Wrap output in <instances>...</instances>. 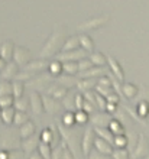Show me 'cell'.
<instances>
[{
    "label": "cell",
    "instance_id": "obj_24",
    "mask_svg": "<svg viewBox=\"0 0 149 159\" xmlns=\"http://www.w3.org/2000/svg\"><path fill=\"white\" fill-rule=\"evenodd\" d=\"M90 61L95 67H104L106 62H107V57L104 54H101V52H93L90 55Z\"/></svg>",
    "mask_w": 149,
    "mask_h": 159
},
{
    "label": "cell",
    "instance_id": "obj_60",
    "mask_svg": "<svg viewBox=\"0 0 149 159\" xmlns=\"http://www.w3.org/2000/svg\"><path fill=\"white\" fill-rule=\"evenodd\" d=\"M142 159H149V156H146V158H142Z\"/></svg>",
    "mask_w": 149,
    "mask_h": 159
},
{
    "label": "cell",
    "instance_id": "obj_19",
    "mask_svg": "<svg viewBox=\"0 0 149 159\" xmlns=\"http://www.w3.org/2000/svg\"><path fill=\"white\" fill-rule=\"evenodd\" d=\"M107 62H109V68L113 71V74L116 75V78L119 80V81H123L124 72H123V70H122V67H120V64L117 62L113 57H107Z\"/></svg>",
    "mask_w": 149,
    "mask_h": 159
},
{
    "label": "cell",
    "instance_id": "obj_14",
    "mask_svg": "<svg viewBox=\"0 0 149 159\" xmlns=\"http://www.w3.org/2000/svg\"><path fill=\"white\" fill-rule=\"evenodd\" d=\"M13 54H15V43L12 41H4L0 46V57L6 62H10L13 58Z\"/></svg>",
    "mask_w": 149,
    "mask_h": 159
},
{
    "label": "cell",
    "instance_id": "obj_25",
    "mask_svg": "<svg viewBox=\"0 0 149 159\" xmlns=\"http://www.w3.org/2000/svg\"><path fill=\"white\" fill-rule=\"evenodd\" d=\"M15 113H16V109H13V107L2 109V120L6 125H12L13 120H15Z\"/></svg>",
    "mask_w": 149,
    "mask_h": 159
},
{
    "label": "cell",
    "instance_id": "obj_11",
    "mask_svg": "<svg viewBox=\"0 0 149 159\" xmlns=\"http://www.w3.org/2000/svg\"><path fill=\"white\" fill-rule=\"evenodd\" d=\"M109 19H110V17H109V15H106V16L94 17V19H90V20H87V22H84V23H81L78 28H80V29H83V30H93V29H97V28H100V26L106 25Z\"/></svg>",
    "mask_w": 149,
    "mask_h": 159
},
{
    "label": "cell",
    "instance_id": "obj_56",
    "mask_svg": "<svg viewBox=\"0 0 149 159\" xmlns=\"http://www.w3.org/2000/svg\"><path fill=\"white\" fill-rule=\"evenodd\" d=\"M29 159H44V156H42L39 152H33V153L29 155Z\"/></svg>",
    "mask_w": 149,
    "mask_h": 159
},
{
    "label": "cell",
    "instance_id": "obj_57",
    "mask_svg": "<svg viewBox=\"0 0 149 159\" xmlns=\"http://www.w3.org/2000/svg\"><path fill=\"white\" fill-rule=\"evenodd\" d=\"M9 158V152L7 151H0V159H7Z\"/></svg>",
    "mask_w": 149,
    "mask_h": 159
},
{
    "label": "cell",
    "instance_id": "obj_31",
    "mask_svg": "<svg viewBox=\"0 0 149 159\" xmlns=\"http://www.w3.org/2000/svg\"><path fill=\"white\" fill-rule=\"evenodd\" d=\"M3 96H13V83H10V81L0 83V97Z\"/></svg>",
    "mask_w": 149,
    "mask_h": 159
},
{
    "label": "cell",
    "instance_id": "obj_17",
    "mask_svg": "<svg viewBox=\"0 0 149 159\" xmlns=\"http://www.w3.org/2000/svg\"><path fill=\"white\" fill-rule=\"evenodd\" d=\"M94 148H95V151H99L100 153H103V155H112L113 153V145L112 143H109L107 140H104V139L101 138H95L94 140Z\"/></svg>",
    "mask_w": 149,
    "mask_h": 159
},
{
    "label": "cell",
    "instance_id": "obj_58",
    "mask_svg": "<svg viewBox=\"0 0 149 159\" xmlns=\"http://www.w3.org/2000/svg\"><path fill=\"white\" fill-rule=\"evenodd\" d=\"M4 67H6V61H4V59L0 57V70H3Z\"/></svg>",
    "mask_w": 149,
    "mask_h": 159
},
{
    "label": "cell",
    "instance_id": "obj_10",
    "mask_svg": "<svg viewBox=\"0 0 149 159\" xmlns=\"http://www.w3.org/2000/svg\"><path fill=\"white\" fill-rule=\"evenodd\" d=\"M42 100H44V109H45V111H48L49 114H57L62 107L59 100L54 98L52 96H48V94H45V96L42 97Z\"/></svg>",
    "mask_w": 149,
    "mask_h": 159
},
{
    "label": "cell",
    "instance_id": "obj_50",
    "mask_svg": "<svg viewBox=\"0 0 149 159\" xmlns=\"http://www.w3.org/2000/svg\"><path fill=\"white\" fill-rule=\"evenodd\" d=\"M95 107H97L95 104H93L91 101H88V100H86V98H84V103H83V110H84V111H87V113L90 114V113H93V111H94Z\"/></svg>",
    "mask_w": 149,
    "mask_h": 159
},
{
    "label": "cell",
    "instance_id": "obj_34",
    "mask_svg": "<svg viewBox=\"0 0 149 159\" xmlns=\"http://www.w3.org/2000/svg\"><path fill=\"white\" fill-rule=\"evenodd\" d=\"M88 121H90V114L87 111H84V110H78L77 113H75V123L80 126L83 125H87Z\"/></svg>",
    "mask_w": 149,
    "mask_h": 159
},
{
    "label": "cell",
    "instance_id": "obj_53",
    "mask_svg": "<svg viewBox=\"0 0 149 159\" xmlns=\"http://www.w3.org/2000/svg\"><path fill=\"white\" fill-rule=\"evenodd\" d=\"M62 158H64V159H75V156L72 155V152L68 149V146H67L65 142H64V152H62Z\"/></svg>",
    "mask_w": 149,
    "mask_h": 159
},
{
    "label": "cell",
    "instance_id": "obj_5",
    "mask_svg": "<svg viewBox=\"0 0 149 159\" xmlns=\"http://www.w3.org/2000/svg\"><path fill=\"white\" fill-rule=\"evenodd\" d=\"M148 153H149V142H148V139H146L145 134H139L136 148L133 149L132 156L135 159H142V158H146Z\"/></svg>",
    "mask_w": 149,
    "mask_h": 159
},
{
    "label": "cell",
    "instance_id": "obj_8",
    "mask_svg": "<svg viewBox=\"0 0 149 159\" xmlns=\"http://www.w3.org/2000/svg\"><path fill=\"white\" fill-rule=\"evenodd\" d=\"M113 117L110 113H104V111H100V113H95L90 117V121L93 123L94 127H109L110 123H112Z\"/></svg>",
    "mask_w": 149,
    "mask_h": 159
},
{
    "label": "cell",
    "instance_id": "obj_18",
    "mask_svg": "<svg viewBox=\"0 0 149 159\" xmlns=\"http://www.w3.org/2000/svg\"><path fill=\"white\" fill-rule=\"evenodd\" d=\"M29 87H32L35 91H39V90H46L49 87V77H38L35 80H30V83L28 84Z\"/></svg>",
    "mask_w": 149,
    "mask_h": 159
},
{
    "label": "cell",
    "instance_id": "obj_48",
    "mask_svg": "<svg viewBox=\"0 0 149 159\" xmlns=\"http://www.w3.org/2000/svg\"><path fill=\"white\" fill-rule=\"evenodd\" d=\"M9 152V158L7 159H25V152L22 149H12Z\"/></svg>",
    "mask_w": 149,
    "mask_h": 159
},
{
    "label": "cell",
    "instance_id": "obj_26",
    "mask_svg": "<svg viewBox=\"0 0 149 159\" xmlns=\"http://www.w3.org/2000/svg\"><path fill=\"white\" fill-rule=\"evenodd\" d=\"M80 45L83 46L84 51L87 52H93L94 51V41L88 36V35H80Z\"/></svg>",
    "mask_w": 149,
    "mask_h": 159
},
{
    "label": "cell",
    "instance_id": "obj_42",
    "mask_svg": "<svg viewBox=\"0 0 149 159\" xmlns=\"http://www.w3.org/2000/svg\"><path fill=\"white\" fill-rule=\"evenodd\" d=\"M13 104H15V97H13V96H3V97H0V109L13 107Z\"/></svg>",
    "mask_w": 149,
    "mask_h": 159
},
{
    "label": "cell",
    "instance_id": "obj_23",
    "mask_svg": "<svg viewBox=\"0 0 149 159\" xmlns=\"http://www.w3.org/2000/svg\"><path fill=\"white\" fill-rule=\"evenodd\" d=\"M97 80H99V78H83L81 81H78L77 87H78L83 93L91 91V90L97 85Z\"/></svg>",
    "mask_w": 149,
    "mask_h": 159
},
{
    "label": "cell",
    "instance_id": "obj_45",
    "mask_svg": "<svg viewBox=\"0 0 149 159\" xmlns=\"http://www.w3.org/2000/svg\"><path fill=\"white\" fill-rule=\"evenodd\" d=\"M116 148H126L128 146V138L124 134H119V136H114V143H113Z\"/></svg>",
    "mask_w": 149,
    "mask_h": 159
},
{
    "label": "cell",
    "instance_id": "obj_27",
    "mask_svg": "<svg viewBox=\"0 0 149 159\" xmlns=\"http://www.w3.org/2000/svg\"><path fill=\"white\" fill-rule=\"evenodd\" d=\"M78 46H80V38L78 36H71V38H68L65 41L64 46H62V49H64V52H68V51L78 49Z\"/></svg>",
    "mask_w": 149,
    "mask_h": 159
},
{
    "label": "cell",
    "instance_id": "obj_30",
    "mask_svg": "<svg viewBox=\"0 0 149 159\" xmlns=\"http://www.w3.org/2000/svg\"><path fill=\"white\" fill-rule=\"evenodd\" d=\"M57 80H58V84H59V85H62V87H65V88L74 87V85H77V84H78V81H77V80H74L71 75L58 77Z\"/></svg>",
    "mask_w": 149,
    "mask_h": 159
},
{
    "label": "cell",
    "instance_id": "obj_59",
    "mask_svg": "<svg viewBox=\"0 0 149 159\" xmlns=\"http://www.w3.org/2000/svg\"><path fill=\"white\" fill-rule=\"evenodd\" d=\"M0 121H2V109H0Z\"/></svg>",
    "mask_w": 149,
    "mask_h": 159
},
{
    "label": "cell",
    "instance_id": "obj_47",
    "mask_svg": "<svg viewBox=\"0 0 149 159\" xmlns=\"http://www.w3.org/2000/svg\"><path fill=\"white\" fill-rule=\"evenodd\" d=\"M62 152H64V140H61L58 146H55V149L52 151V158L51 159H64L62 158Z\"/></svg>",
    "mask_w": 149,
    "mask_h": 159
},
{
    "label": "cell",
    "instance_id": "obj_43",
    "mask_svg": "<svg viewBox=\"0 0 149 159\" xmlns=\"http://www.w3.org/2000/svg\"><path fill=\"white\" fill-rule=\"evenodd\" d=\"M95 91L103 97H107V96H110L112 93H114L113 91V87H109V85H100V84L95 85Z\"/></svg>",
    "mask_w": 149,
    "mask_h": 159
},
{
    "label": "cell",
    "instance_id": "obj_33",
    "mask_svg": "<svg viewBox=\"0 0 149 159\" xmlns=\"http://www.w3.org/2000/svg\"><path fill=\"white\" fill-rule=\"evenodd\" d=\"M109 129L112 130L114 136L124 134V126L122 125L119 120H116V119H113V120H112V123H110V126H109Z\"/></svg>",
    "mask_w": 149,
    "mask_h": 159
},
{
    "label": "cell",
    "instance_id": "obj_37",
    "mask_svg": "<svg viewBox=\"0 0 149 159\" xmlns=\"http://www.w3.org/2000/svg\"><path fill=\"white\" fill-rule=\"evenodd\" d=\"M52 146H51L49 143H44L42 142L41 145H39V153H41L42 156H44V159H51L52 158Z\"/></svg>",
    "mask_w": 149,
    "mask_h": 159
},
{
    "label": "cell",
    "instance_id": "obj_39",
    "mask_svg": "<svg viewBox=\"0 0 149 159\" xmlns=\"http://www.w3.org/2000/svg\"><path fill=\"white\" fill-rule=\"evenodd\" d=\"M62 125L67 126V127H72L74 125H77L75 123V114L72 111H67L65 116L62 117Z\"/></svg>",
    "mask_w": 149,
    "mask_h": 159
},
{
    "label": "cell",
    "instance_id": "obj_3",
    "mask_svg": "<svg viewBox=\"0 0 149 159\" xmlns=\"http://www.w3.org/2000/svg\"><path fill=\"white\" fill-rule=\"evenodd\" d=\"M0 149L12 151V149H22V138L15 129H6L0 133Z\"/></svg>",
    "mask_w": 149,
    "mask_h": 159
},
{
    "label": "cell",
    "instance_id": "obj_1",
    "mask_svg": "<svg viewBox=\"0 0 149 159\" xmlns=\"http://www.w3.org/2000/svg\"><path fill=\"white\" fill-rule=\"evenodd\" d=\"M58 130H59V134L62 136V140L67 143L68 149L72 152V155L75 156V159H78L80 156L83 155V151H81L83 133L78 129H75L74 126L72 127H67V126L61 125V126H58Z\"/></svg>",
    "mask_w": 149,
    "mask_h": 159
},
{
    "label": "cell",
    "instance_id": "obj_36",
    "mask_svg": "<svg viewBox=\"0 0 149 159\" xmlns=\"http://www.w3.org/2000/svg\"><path fill=\"white\" fill-rule=\"evenodd\" d=\"M112 158L113 159H130V155H129V151L126 148H116V149H113Z\"/></svg>",
    "mask_w": 149,
    "mask_h": 159
},
{
    "label": "cell",
    "instance_id": "obj_22",
    "mask_svg": "<svg viewBox=\"0 0 149 159\" xmlns=\"http://www.w3.org/2000/svg\"><path fill=\"white\" fill-rule=\"evenodd\" d=\"M106 74V68L103 67H97V68H90L87 71L81 72V78H99V77H103Z\"/></svg>",
    "mask_w": 149,
    "mask_h": 159
},
{
    "label": "cell",
    "instance_id": "obj_7",
    "mask_svg": "<svg viewBox=\"0 0 149 159\" xmlns=\"http://www.w3.org/2000/svg\"><path fill=\"white\" fill-rule=\"evenodd\" d=\"M42 143L41 140V136H36V134H33L30 138H26L22 140V151L25 152V153H33V152H36V149H39V145Z\"/></svg>",
    "mask_w": 149,
    "mask_h": 159
},
{
    "label": "cell",
    "instance_id": "obj_6",
    "mask_svg": "<svg viewBox=\"0 0 149 159\" xmlns=\"http://www.w3.org/2000/svg\"><path fill=\"white\" fill-rule=\"evenodd\" d=\"M30 51L28 48H23V46H16L15 48V54H13V59L15 62L19 65V67H23L25 68L28 64L30 62Z\"/></svg>",
    "mask_w": 149,
    "mask_h": 159
},
{
    "label": "cell",
    "instance_id": "obj_2",
    "mask_svg": "<svg viewBox=\"0 0 149 159\" xmlns=\"http://www.w3.org/2000/svg\"><path fill=\"white\" fill-rule=\"evenodd\" d=\"M65 43V28L64 26H57L55 30L52 32L51 38L46 41L45 46L41 51V58H49L52 55H55L62 48Z\"/></svg>",
    "mask_w": 149,
    "mask_h": 159
},
{
    "label": "cell",
    "instance_id": "obj_29",
    "mask_svg": "<svg viewBox=\"0 0 149 159\" xmlns=\"http://www.w3.org/2000/svg\"><path fill=\"white\" fill-rule=\"evenodd\" d=\"M62 71L65 72L67 75H74L75 72H78V64L74 61H68V62L62 64Z\"/></svg>",
    "mask_w": 149,
    "mask_h": 159
},
{
    "label": "cell",
    "instance_id": "obj_9",
    "mask_svg": "<svg viewBox=\"0 0 149 159\" xmlns=\"http://www.w3.org/2000/svg\"><path fill=\"white\" fill-rule=\"evenodd\" d=\"M86 52L87 51L84 49H75V51H68V52H62L57 57L58 61L61 62H68V61H80V59H84L86 58Z\"/></svg>",
    "mask_w": 149,
    "mask_h": 159
},
{
    "label": "cell",
    "instance_id": "obj_15",
    "mask_svg": "<svg viewBox=\"0 0 149 159\" xmlns=\"http://www.w3.org/2000/svg\"><path fill=\"white\" fill-rule=\"evenodd\" d=\"M68 88L62 87V85H59L58 83L57 84H52V85H49V87L45 90V94H48V96H52L54 98H57V100H59V98H64V97L68 94V91H67Z\"/></svg>",
    "mask_w": 149,
    "mask_h": 159
},
{
    "label": "cell",
    "instance_id": "obj_21",
    "mask_svg": "<svg viewBox=\"0 0 149 159\" xmlns=\"http://www.w3.org/2000/svg\"><path fill=\"white\" fill-rule=\"evenodd\" d=\"M95 130V134L99 136V138L104 139V140H107L109 143H114V134H113V132L109 127H94Z\"/></svg>",
    "mask_w": 149,
    "mask_h": 159
},
{
    "label": "cell",
    "instance_id": "obj_38",
    "mask_svg": "<svg viewBox=\"0 0 149 159\" xmlns=\"http://www.w3.org/2000/svg\"><path fill=\"white\" fill-rule=\"evenodd\" d=\"M23 90H25V84L23 81H13V97L15 98H19V97H23Z\"/></svg>",
    "mask_w": 149,
    "mask_h": 159
},
{
    "label": "cell",
    "instance_id": "obj_55",
    "mask_svg": "<svg viewBox=\"0 0 149 159\" xmlns=\"http://www.w3.org/2000/svg\"><path fill=\"white\" fill-rule=\"evenodd\" d=\"M146 113H148V107H146L145 103H142V104L139 106V114H141V116H146Z\"/></svg>",
    "mask_w": 149,
    "mask_h": 159
},
{
    "label": "cell",
    "instance_id": "obj_41",
    "mask_svg": "<svg viewBox=\"0 0 149 159\" xmlns=\"http://www.w3.org/2000/svg\"><path fill=\"white\" fill-rule=\"evenodd\" d=\"M49 72L51 75H58L59 72L62 71V64L61 61H58V59H55V61H52V62L49 64Z\"/></svg>",
    "mask_w": 149,
    "mask_h": 159
},
{
    "label": "cell",
    "instance_id": "obj_12",
    "mask_svg": "<svg viewBox=\"0 0 149 159\" xmlns=\"http://www.w3.org/2000/svg\"><path fill=\"white\" fill-rule=\"evenodd\" d=\"M48 67H49V64L46 62L44 58H41V59H36V61H30V62L23 68V71L29 72V74H32V75H36V74L42 72L45 68H48Z\"/></svg>",
    "mask_w": 149,
    "mask_h": 159
},
{
    "label": "cell",
    "instance_id": "obj_4",
    "mask_svg": "<svg viewBox=\"0 0 149 159\" xmlns=\"http://www.w3.org/2000/svg\"><path fill=\"white\" fill-rule=\"evenodd\" d=\"M95 130L94 127H86L83 133V139H81V151H83V155L84 156H88L90 155V152L93 151V148H94V140H95Z\"/></svg>",
    "mask_w": 149,
    "mask_h": 159
},
{
    "label": "cell",
    "instance_id": "obj_20",
    "mask_svg": "<svg viewBox=\"0 0 149 159\" xmlns=\"http://www.w3.org/2000/svg\"><path fill=\"white\" fill-rule=\"evenodd\" d=\"M36 132V127H35V123L33 121H26L23 126H21V129H19V133H21V138L22 139H26V138H30L33 136Z\"/></svg>",
    "mask_w": 149,
    "mask_h": 159
},
{
    "label": "cell",
    "instance_id": "obj_32",
    "mask_svg": "<svg viewBox=\"0 0 149 159\" xmlns=\"http://www.w3.org/2000/svg\"><path fill=\"white\" fill-rule=\"evenodd\" d=\"M26 121H29V116L26 114V111H17L15 113V120H13V125L15 126H23Z\"/></svg>",
    "mask_w": 149,
    "mask_h": 159
},
{
    "label": "cell",
    "instance_id": "obj_28",
    "mask_svg": "<svg viewBox=\"0 0 149 159\" xmlns=\"http://www.w3.org/2000/svg\"><path fill=\"white\" fill-rule=\"evenodd\" d=\"M137 91H139L137 87L132 83H126V84H123V87H122V93L124 94L126 98H133V97L137 94Z\"/></svg>",
    "mask_w": 149,
    "mask_h": 159
},
{
    "label": "cell",
    "instance_id": "obj_40",
    "mask_svg": "<svg viewBox=\"0 0 149 159\" xmlns=\"http://www.w3.org/2000/svg\"><path fill=\"white\" fill-rule=\"evenodd\" d=\"M15 109L17 110V111H26V109H28V106H29V103L26 101V98H23V97H19V98H15Z\"/></svg>",
    "mask_w": 149,
    "mask_h": 159
},
{
    "label": "cell",
    "instance_id": "obj_16",
    "mask_svg": "<svg viewBox=\"0 0 149 159\" xmlns=\"http://www.w3.org/2000/svg\"><path fill=\"white\" fill-rule=\"evenodd\" d=\"M17 74H19V65H17L16 62H12V61L6 64V67L2 70V77H3L6 81L16 78Z\"/></svg>",
    "mask_w": 149,
    "mask_h": 159
},
{
    "label": "cell",
    "instance_id": "obj_13",
    "mask_svg": "<svg viewBox=\"0 0 149 159\" xmlns=\"http://www.w3.org/2000/svg\"><path fill=\"white\" fill-rule=\"evenodd\" d=\"M29 104H30L32 111L35 114H42V113H44V110H45V109H44V100H42V96L38 91H35V90L30 93Z\"/></svg>",
    "mask_w": 149,
    "mask_h": 159
},
{
    "label": "cell",
    "instance_id": "obj_51",
    "mask_svg": "<svg viewBox=\"0 0 149 159\" xmlns=\"http://www.w3.org/2000/svg\"><path fill=\"white\" fill-rule=\"evenodd\" d=\"M83 103H84V96L77 93L75 94V109L77 110H83Z\"/></svg>",
    "mask_w": 149,
    "mask_h": 159
},
{
    "label": "cell",
    "instance_id": "obj_44",
    "mask_svg": "<svg viewBox=\"0 0 149 159\" xmlns=\"http://www.w3.org/2000/svg\"><path fill=\"white\" fill-rule=\"evenodd\" d=\"M137 139H139V136H137L135 132H130V133L128 134V148H129V151L133 152V149L136 148Z\"/></svg>",
    "mask_w": 149,
    "mask_h": 159
},
{
    "label": "cell",
    "instance_id": "obj_54",
    "mask_svg": "<svg viewBox=\"0 0 149 159\" xmlns=\"http://www.w3.org/2000/svg\"><path fill=\"white\" fill-rule=\"evenodd\" d=\"M106 101H107V103H112V104H116L117 106V103H119V96H117L116 93H112L110 96L106 97Z\"/></svg>",
    "mask_w": 149,
    "mask_h": 159
},
{
    "label": "cell",
    "instance_id": "obj_49",
    "mask_svg": "<svg viewBox=\"0 0 149 159\" xmlns=\"http://www.w3.org/2000/svg\"><path fill=\"white\" fill-rule=\"evenodd\" d=\"M95 106L99 107L101 111L106 110V106H107V101H106V97L100 96L99 93H95Z\"/></svg>",
    "mask_w": 149,
    "mask_h": 159
},
{
    "label": "cell",
    "instance_id": "obj_46",
    "mask_svg": "<svg viewBox=\"0 0 149 159\" xmlns=\"http://www.w3.org/2000/svg\"><path fill=\"white\" fill-rule=\"evenodd\" d=\"M90 68H93V62L90 61V58H84V59H80L78 61V70L81 72L87 71V70H90Z\"/></svg>",
    "mask_w": 149,
    "mask_h": 159
},
{
    "label": "cell",
    "instance_id": "obj_35",
    "mask_svg": "<svg viewBox=\"0 0 149 159\" xmlns=\"http://www.w3.org/2000/svg\"><path fill=\"white\" fill-rule=\"evenodd\" d=\"M62 106H64L68 111H72V110L75 109V94L71 96L70 93H68V94L62 98Z\"/></svg>",
    "mask_w": 149,
    "mask_h": 159
},
{
    "label": "cell",
    "instance_id": "obj_52",
    "mask_svg": "<svg viewBox=\"0 0 149 159\" xmlns=\"http://www.w3.org/2000/svg\"><path fill=\"white\" fill-rule=\"evenodd\" d=\"M88 159H109L107 155H103V153H100L99 151H95V149H93V151L90 152V155L87 156Z\"/></svg>",
    "mask_w": 149,
    "mask_h": 159
}]
</instances>
